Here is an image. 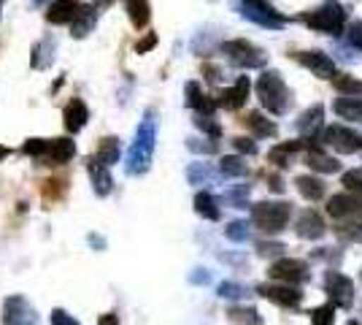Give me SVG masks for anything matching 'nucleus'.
Segmentation results:
<instances>
[{
  "mask_svg": "<svg viewBox=\"0 0 362 325\" xmlns=\"http://www.w3.org/2000/svg\"><path fill=\"white\" fill-rule=\"evenodd\" d=\"M154 139H157V125H154V117L146 114L144 122L138 125L136 130V141L130 144V152H127V163L124 169L130 176H141L151 169V157H154Z\"/></svg>",
  "mask_w": 362,
  "mask_h": 325,
  "instance_id": "1",
  "label": "nucleus"
},
{
  "mask_svg": "<svg viewBox=\"0 0 362 325\" xmlns=\"http://www.w3.org/2000/svg\"><path fill=\"white\" fill-rule=\"evenodd\" d=\"M257 98H259L262 108H268L276 117L287 114L292 106V93H289V87L284 84L279 71H265L257 79Z\"/></svg>",
  "mask_w": 362,
  "mask_h": 325,
  "instance_id": "2",
  "label": "nucleus"
},
{
  "mask_svg": "<svg viewBox=\"0 0 362 325\" xmlns=\"http://www.w3.org/2000/svg\"><path fill=\"white\" fill-rule=\"evenodd\" d=\"M289 217H292V203L287 201H262L252 206V225L268 236L284 231L289 225Z\"/></svg>",
  "mask_w": 362,
  "mask_h": 325,
  "instance_id": "3",
  "label": "nucleus"
},
{
  "mask_svg": "<svg viewBox=\"0 0 362 325\" xmlns=\"http://www.w3.org/2000/svg\"><path fill=\"white\" fill-rule=\"evenodd\" d=\"M303 22L317 33H327V35H338L346 25V14L341 8L338 0H325L319 8H314L311 14L303 16Z\"/></svg>",
  "mask_w": 362,
  "mask_h": 325,
  "instance_id": "4",
  "label": "nucleus"
},
{
  "mask_svg": "<svg viewBox=\"0 0 362 325\" xmlns=\"http://www.w3.org/2000/svg\"><path fill=\"white\" fill-rule=\"evenodd\" d=\"M235 8L243 19L255 22L259 28H268V30H281L287 25V16L279 14L268 0H235Z\"/></svg>",
  "mask_w": 362,
  "mask_h": 325,
  "instance_id": "5",
  "label": "nucleus"
},
{
  "mask_svg": "<svg viewBox=\"0 0 362 325\" xmlns=\"http://www.w3.org/2000/svg\"><path fill=\"white\" fill-rule=\"evenodd\" d=\"M317 139L322 141V147H330L341 155L362 152V133H357L354 127H346V125H327L319 130Z\"/></svg>",
  "mask_w": 362,
  "mask_h": 325,
  "instance_id": "6",
  "label": "nucleus"
},
{
  "mask_svg": "<svg viewBox=\"0 0 362 325\" xmlns=\"http://www.w3.org/2000/svg\"><path fill=\"white\" fill-rule=\"evenodd\" d=\"M222 55H227V60L233 62L235 68H246V71L262 68L265 60H268V55H265L259 47H255L252 41H246V38L225 41V44H222Z\"/></svg>",
  "mask_w": 362,
  "mask_h": 325,
  "instance_id": "7",
  "label": "nucleus"
},
{
  "mask_svg": "<svg viewBox=\"0 0 362 325\" xmlns=\"http://www.w3.org/2000/svg\"><path fill=\"white\" fill-rule=\"evenodd\" d=\"M325 290L330 295L332 307H338V309H351L354 307V282L346 274L330 268L325 274Z\"/></svg>",
  "mask_w": 362,
  "mask_h": 325,
  "instance_id": "8",
  "label": "nucleus"
},
{
  "mask_svg": "<svg viewBox=\"0 0 362 325\" xmlns=\"http://www.w3.org/2000/svg\"><path fill=\"white\" fill-rule=\"evenodd\" d=\"M268 274L271 279L276 282H284V285H303V282H308L311 277V268L305 261H298V258H279V261H273L271 268H268Z\"/></svg>",
  "mask_w": 362,
  "mask_h": 325,
  "instance_id": "9",
  "label": "nucleus"
},
{
  "mask_svg": "<svg viewBox=\"0 0 362 325\" xmlns=\"http://www.w3.org/2000/svg\"><path fill=\"white\" fill-rule=\"evenodd\" d=\"M257 293L262 295L265 301H271L276 307H281V309H298L303 301V293L295 287V285H284V282H279V285H259L257 287Z\"/></svg>",
  "mask_w": 362,
  "mask_h": 325,
  "instance_id": "10",
  "label": "nucleus"
},
{
  "mask_svg": "<svg viewBox=\"0 0 362 325\" xmlns=\"http://www.w3.org/2000/svg\"><path fill=\"white\" fill-rule=\"evenodd\" d=\"M327 215L338 222H346V219H360L362 217V195L357 193H338L332 195L330 203H327Z\"/></svg>",
  "mask_w": 362,
  "mask_h": 325,
  "instance_id": "11",
  "label": "nucleus"
},
{
  "mask_svg": "<svg viewBox=\"0 0 362 325\" xmlns=\"http://www.w3.org/2000/svg\"><path fill=\"white\" fill-rule=\"evenodd\" d=\"M3 325H38V317L22 295H11L3 307Z\"/></svg>",
  "mask_w": 362,
  "mask_h": 325,
  "instance_id": "12",
  "label": "nucleus"
},
{
  "mask_svg": "<svg viewBox=\"0 0 362 325\" xmlns=\"http://www.w3.org/2000/svg\"><path fill=\"white\" fill-rule=\"evenodd\" d=\"M298 62L319 79H332L338 74L335 71V60L327 57L325 52H298Z\"/></svg>",
  "mask_w": 362,
  "mask_h": 325,
  "instance_id": "13",
  "label": "nucleus"
},
{
  "mask_svg": "<svg viewBox=\"0 0 362 325\" xmlns=\"http://www.w3.org/2000/svg\"><path fill=\"white\" fill-rule=\"evenodd\" d=\"M295 233L305 239V241H319L325 233H327V225H325V219L319 217V212L314 209H305L300 217H298V222H295Z\"/></svg>",
  "mask_w": 362,
  "mask_h": 325,
  "instance_id": "14",
  "label": "nucleus"
},
{
  "mask_svg": "<svg viewBox=\"0 0 362 325\" xmlns=\"http://www.w3.org/2000/svg\"><path fill=\"white\" fill-rule=\"evenodd\" d=\"M249 90H252V81H249V76H238V81H235L233 87H227L225 93L219 95L216 106H225V108H230V111H238V108L246 103Z\"/></svg>",
  "mask_w": 362,
  "mask_h": 325,
  "instance_id": "15",
  "label": "nucleus"
},
{
  "mask_svg": "<svg viewBox=\"0 0 362 325\" xmlns=\"http://www.w3.org/2000/svg\"><path fill=\"white\" fill-rule=\"evenodd\" d=\"M298 133H300L303 139H317L319 130L325 127V106L317 103V106H311L308 111H303L300 120H298Z\"/></svg>",
  "mask_w": 362,
  "mask_h": 325,
  "instance_id": "16",
  "label": "nucleus"
},
{
  "mask_svg": "<svg viewBox=\"0 0 362 325\" xmlns=\"http://www.w3.org/2000/svg\"><path fill=\"white\" fill-rule=\"evenodd\" d=\"M62 122H65V130H68V133H78L84 125L90 122V108H87V103H84L81 98H74V101L65 106V111H62Z\"/></svg>",
  "mask_w": 362,
  "mask_h": 325,
  "instance_id": "17",
  "label": "nucleus"
},
{
  "mask_svg": "<svg viewBox=\"0 0 362 325\" xmlns=\"http://www.w3.org/2000/svg\"><path fill=\"white\" fill-rule=\"evenodd\" d=\"M78 8H81L78 0H54L46 8V22L49 25H71L74 16L78 14Z\"/></svg>",
  "mask_w": 362,
  "mask_h": 325,
  "instance_id": "18",
  "label": "nucleus"
},
{
  "mask_svg": "<svg viewBox=\"0 0 362 325\" xmlns=\"http://www.w3.org/2000/svg\"><path fill=\"white\" fill-rule=\"evenodd\" d=\"M74 155H76V144L71 139H52L41 160H46L49 166H62V163H68Z\"/></svg>",
  "mask_w": 362,
  "mask_h": 325,
  "instance_id": "19",
  "label": "nucleus"
},
{
  "mask_svg": "<svg viewBox=\"0 0 362 325\" xmlns=\"http://www.w3.org/2000/svg\"><path fill=\"white\" fill-rule=\"evenodd\" d=\"M332 111L346 122H362V95H341L332 103Z\"/></svg>",
  "mask_w": 362,
  "mask_h": 325,
  "instance_id": "20",
  "label": "nucleus"
},
{
  "mask_svg": "<svg viewBox=\"0 0 362 325\" xmlns=\"http://www.w3.org/2000/svg\"><path fill=\"white\" fill-rule=\"evenodd\" d=\"M305 163H308V169L311 171H319V173H338L341 171V163L330 157L322 147H311L308 152H305Z\"/></svg>",
  "mask_w": 362,
  "mask_h": 325,
  "instance_id": "21",
  "label": "nucleus"
},
{
  "mask_svg": "<svg viewBox=\"0 0 362 325\" xmlns=\"http://www.w3.org/2000/svg\"><path fill=\"white\" fill-rule=\"evenodd\" d=\"M95 22H98V8L95 6H81L78 8V14L74 16V22H71V33H74V38H84V35H90L95 30Z\"/></svg>",
  "mask_w": 362,
  "mask_h": 325,
  "instance_id": "22",
  "label": "nucleus"
},
{
  "mask_svg": "<svg viewBox=\"0 0 362 325\" xmlns=\"http://www.w3.org/2000/svg\"><path fill=\"white\" fill-rule=\"evenodd\" d=\"M241 122L255 133L257 139H273V136H276V130H279V127H276L265 114H259V111H249Z\"/></svg>",
  "mask_w": 362,
  "mask_h": 325,
  "instance_id": "23",
  "label": "nucleus"
},
{
  "mask_svg": "<svg viewBox=\"0 0 362 325\" xmlns=\"http://www.w3.org/2000/svg\"><path fill=\"white\" fill-rule=\"evenodd\" d=\"M295 187H298V193H300L305 201H322L325 198V182L319 179V176H311V173H305V176H298L295 179Z\"/></svg>",
  "mask_w": 362,
  "mask_h": 325,
  "instance_id": "24",
  "label": "nucleus"
},
{
  "mask_svg": "<svg viewBox=\"0 0 362 325\" xmlns=\"http://www.w3.org/2000/svg\"><path fill=\"white\" fill-rule=\"evenodd\" d=\"M87 169H90V176H92V185H95V193L98 195H108L111 193V173H108V166H103V163H98L95 157H90L87 160Z\"/></svg>",
  "mask_w": 362,
  "mask_h": 325,
  "instance_id": "25",
  "label": "nucleus"
},
{
  "mask_svg": "<svg viewBox=\"0 0 362 325\" xmlns=\"http://www.w3.org/2000/svg\"><path fill=\"white\" fill-rule=\"evenodd\" d=\"M300 149H303V141H287V144L273 147L271 152H268V160H271L273 166H279V169H287V166H292V157L298 155Z\"/></svg>",
  "mask_w": 362,
  "mask_h": 325,
  "instance_id": "26",
  "label": "nucleus"
},
{
  "mask_svg": "<svg viewBox=\"0 0 362 325\" xmlns=\"http://www.w3.org/2000/svg\"><path fill=\"white\" fill-rule=\"evenodd\" d=\"M187 106L195 108L197 114H214L216 103H214L209 95H203L197 81H189V84H187Z\"/></svg>",
  "mask_w": 362,
  "mask_h": 325,
  "instance_id": "27",
  "label": "nucleus"
},
{
  "mask_svg": "<svg viewBox=\"0 0 362 325\" xmlns=\"http://www.w3.org/2000/svg\"><path fill=\"white\" fill-rule=\"evenodd\" d=\"M124 11L130 16V22L136 28H146L151 19V6L149 0H124Z\"/></svg>",
  "mask_w": 362,
  "mask_h": 325,
  "instance_id": "28",
  "label": "nucleus"
},
{
  "mask_svg": "<svg viewBox=\"0 0 362 325\" xmlns=\"http://www.w3.org/2000/svg\"><path fill=\"white\" fill-rule=\"evenodd\" d=\"M195 212L203 217V219H211V222H216V219L222 217L219 206H216V198H214L211 193H197L195 195Z\"/></svg>",
  "mask_w": 362,
  "mask_h": 325,
  "instance_id": "29",
  "label": "nucleus"
},
{
  "mask_svg": "<svg viewBox=\"0 0 362 325\" xmlns=\"http://www.w3.org/2000/svg\"><path fill=\"white\" fill-rule=\"evenodd\" d=\"M219 173L227 176V179H238V176H246V173H249V166H246L243 157L227 155V157H222V163H219Z\"/></svg>",
  "mask_w": 362,
  "mask_h": 325,
  "instance_id": "30",
  "label": "nucleus"
},
{
  "mask_svg": "<svg viewBox=\"0 0 362 325\" xmlns=\"http://www.w3.org/2000/svg\"><path fill=\"white\" fill-rule=\"evenodd\" d=\"M187 179H189V185H211L216 179V171L209 163H192L187 169Z\"/></svg>",
  "mask_w": 362,
  "mask_h": 325,
  "instance_id": "31",
  "label": "nucleus"
},
{
  "mask_svg": "<svg viewBox=\"0 0 362 325\" xmlns=\"http://www.w3.org/2000/svg\"><path fill=\"white\" fill-rule=\"evenodd\" d=\"M92 157H95L98 163H103V166H114V163L119 160V141H117V139H103V141H100V149H98Z\"/></svg>",
  "mask_w": 362,
  "mask_h": 325,
  "instance_id": "32",
  "label": "nucleus"
},
{
  "mask_svg": "<svg viewBox=\"0 0 362 325\" xmlns=\"http://www.w3.org/2000/svg\"><path fill=\"white\" fill-rule=\"evenodd\" d=\"M225 236L230 241H235V244H243V241H249V236H252V225H249L246 219H233L225 228Z\"/></svg>",
  "mask_w": 362,
  "mask_h": 325,
  "instance_id": "33",
  "label": "nucleus"
},
{
  "mask_svg": "<svg viewBox=\"0 0 362 325\" xmlns=\"http://www.w3.org/2000/svg\"><path fill=\"white\" fill-rule=\"evenodd\" d=\"M332 84H335V90L341 95H362V81H357V79L349 76V74H335Z\"/></svg>",
  "mask_w": 362,
  "mask_h": 325,
  "instance_id": "34",
  "label": "nucleus"
},
{
  "mask_svg": "<svg viewBox=\"0 0 362 325\" xmlns=\"http://www.w3.org/2000/svg\"><path fill=\"white\" fill-rule=\"evenodd\" d=\"M230 320L238 325H259L262 323L259 314H257V309H252V307H233V309H230Z\"/></svg>",
  "mask_w": 362,
  "mask_h": 325,
  "instance_id": "35",
  "label": "nucleus"
},
{
  "mask_svg": "<svg viewBox=\"0 0 362 325\" xmlns=\"http://www.w3.org/2000/svg\"><path fill=\"white\" fill-rule=\"evenodd\" d=\"M195 125L203 133H209L211 139H219V136H222V127L214 120V114H195Z\"/></svg>",
  "mask_w": 362,
  "mask_h": 325,
  "instance_id": "36",
  "label": "nucleus"
},
{
  "mask_svg": "<svg viewBox=\"0 0 362 325\" xmlns=\"http://www.w3.org/2000/svg\"><path fill=\"white\" fill-rule=\"evenodd\" d=\"M311 325H335V307L325 304L311 312Z\"/></svg>",
  "mask_w": 362,
  "mask_h": 325,
  "instance_id": "37",
  "label": "nucleus"
},
{
  "mask_svg": "<svg viewBox=\"0 0 362 325\" xmlns=\"http://www.w3.org/2000/svg\"><path fill=\"white\" fill-rule=\"evenodd\" d=\"M284 244H279V241H257V255L259 258H281L284 255Z\"/></svg>",
  "mask_w": 362,
  "mask_h": 325,
  "instance_id": "38",
  "label": "nucleus"
},
{
  "mask_svg": "<svg viewBox=\"0 0 362 325\" xmlns=\"http://www.w3.org/2000/svg\"><path fill=\"white\" fill-rule=\"evenodd\" d=\"M341 182H344V187H346L349 193H357V195H362V169L346 171Z\"/></svg>",
  "mask_w": 362,
  "mask_h": 325,
  "instance_id": "39",
  "label": "nucleus"
},
{
  "mask_svg": "<svg viewBox=\"0 0 362 325\" xmlns=\"http://www.w3.org/2000/svg\"><path fill=\"white\" fill-rule=\"evenodd\" d=\"M246 195H249V185H243L241 190H227L225 203L235 206V209H246Z\"/></svg>",
  "mask_w": 362,
  "mask_h": 325,
  "instance_id": "40",
  "label": "nucleus"
},
{
  "mask_svg": "<svg viewBox=\"0 0 362 325\" xmlns=\"http://www.w3.org/2000/svg\"><path fill=\"white\" fill-rule=\"evenodd\" d=\"M46 147H49V141H44V139H30L28 144H25V147H22V152H25V155H30V157H44Z\"/></svg>",
  "mask_w": 362,
  "mask_h": 325,
  "instance_id": "41",
  "label": "nucleus"
},
{
  "mask_svg": "<svg viewBox=\"0 0 362 325\" xmlns=\"http://www.w3.org/2000/svg\"><path fill=\"white\" fill-rule=\"evenodd\" d=\"M243 293H246V290H243L238 282H222V285H219V295H222V298H241Z\"/></svg>",
  "mask_w": 362,
  "mask_h": 325,
  "instance_id": "42",
  "label": "nucleus"
},
{
  "mask_svg": "<svg viewBox=\"0 0 362 325\" xmlns=\"http://www.w3.org/2000/svg\"><path fill=\"white\" fill-rule=\"evenodd\" d=\"M187 147H189L192 152H203V155H214V152L219 149L214 141H209V144H206V141H200V139H189V141H187Z\"/></svg>",
  "mask_w": 362,
  "mask_h": 325,
  "instance_id": "43",
  "label": "nucleus"
},
{
  "mask_svg": "<svg viewBox=\"0 0 362 325\" xmlns=\"http://www.w3.org/2000/svg\"><path fill=\"white\" fill-rule=\"evenodd\" d=\"M349 44L354 49H362V19H357V22L349 28Z\"/></svg>",
  "mask_w": 362,
  "mask_h": 325,
  "instance_id": "44",
  "label": "nucleus"
},
{
  "mask_svg": "<svg viewBox=\"0 0 362 325\" xmlns=\"http://www.w3.org/2000/svg\"><path fill=\"white\" fill-rule=\"evenodd\" d=\"M233 144H235V149L238 152H243V155H257V144L252 139H233Z\"/></svg>",
  "mask_w": 362,
  "mask_h": 325,
  "instance_id": "45",
  "label": "nucleus"
},
{
  "mask_svg": "<svg viewBox=\"0 0 362 325\" xmlns=\"http://www.w3.org/2000/svg\"><path fill=\"white\" fill-rule=\"evenodd\" d=\"M52 325H81V323H78V320H74L68 312L54 309V312H52Z\"/></svg>",
  "mask_w": 362,
  "mask_h": 325,
  "instance_id": "46",
  "label": "nucleus"
},
{
  "mask_svg": "<svg viewBox=\"0 0 362 325\" xmlns=\"http://www.w3.org/2000/svg\"><path fill=\"white\" fill-rule=\"evenodd\" d=\"M154 47H157V35H154V33H149L144 41H138V44H136V52H138V55H146V52H149V49H154Z\"/></svg>",
  "mask_w": 362,
  "mask_h": 325,
  "instance_id": "47",
  "label": "nucleus"
},
{
  "mask_svg": "<svg viewBox=\"0 0 362 325\" xmlns=\"http://www.w3.org/2000/svg\"><path fill=\"white\" fill-rule=\"evenodd\" d=\"M354 231H341V236L344 239H349V241H357V239H362V222L357 219V225H351Z\"/></svg>",
  "mask_w": 362,
  "mask_h": 325,
  "instance_id": "48",
  "label": "nucleus"
},
{
  "mask_svg": "<svg viewBox=\"0 0 362 325\" xmlns=\"http://www.w3.org/2000/svg\"><path fill=\"white\" fill-rule=\"evenodd\" d=\"M100 325H119V320H117V314H103V317H100Z\"/></svg>",
  "mask_w": 362,
  "mask_h": 325,
  "instance_id": "49",
  "label": "nucleus"
},
{
  "mask_svg": "<svg viewBox=\"0 0 362 325\" xmlns=\"http://www.w3.org/2000/svg\"><path fill=\"white\" fill-rule=\"evenodd\" d=\"M209 274H206V268H203V274H197V277H192V282H203V285H206V282H209Z\"/></svg>",
  "mask_w": 362,
  "mask_h": 325,
  "instance_id": "50",
  "label": "nucleus"
},
{
  "mask_svg": "<svg viewBox=\"0 0 362 325\" xmlns=\"http://www.w3.org/2000/svg\"><path fill=\"white\" fill-rule=\"evenodd\" d=\"M103 6H111V0H98L95 3V8H103Z\"/></svg>",
  "mask_w": 362,
  "mask_h": 325,
  "instance_id": "51",
  "label": "nucleus"
},
{
  "mask_svg": "<svg viewBox=\"0 0 362 325\" xmlns=\"http://www.w3.org/2000/svg\"><path fill=\"white\" fill-rule=\"evenodd\" d=\"M41 3H44V0H33V6H41Z\"/></svg>",
  "mask_w": 362,
  "mask_h": 325,
  "instance_id": "52",
  "label": "nucleus"
},
{
  "mask_svg": "<svg viewBox=\"0 0 362 325\" xmlns=\"http://www.w3.org/2000/svg\"><path fill=\"white\" fill-rule=\"evenodd\" d=\"M346 325H360V323H357V320H349V323Z\"/></svg>",
  "mask_w": 362,
  "mask_h": 325,
  "instance_id": "53",
  "label": "nucleus"
},
{
  "mask_svg": "<svg viewBox=\"0 0 362 325\" xmlns=\"http://www.w3.org/2000/svg\"><path fill=\"white\" fill-rule=\"evenodd\" d=\"M0 14H3V0H0Z\"/></svg>",
  "mask_w": 362,
  "mask_h": 325,
  "instance_id": "54",
  "label": "nucleus"
}]
</instances>
